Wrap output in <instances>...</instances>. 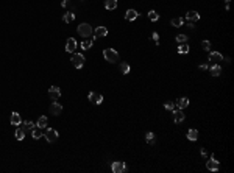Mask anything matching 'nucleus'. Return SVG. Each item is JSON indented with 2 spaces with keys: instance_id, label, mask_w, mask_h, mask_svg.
Masks as SVG:
<instances>
[{
  "instance_id": "f257e3e1",
  "label": "nucleus",
  "mask_w": 234,
  "mask_h": 173,
  "mask_svg": "<svg viewBox=\"0 0 234 173\" xmlns=\"http://www.w3.org/2000/svg\"><path fill=\"white\" fill-rule=\"evenodd\" d=\"M76 31H78V34L81 36V38H84V39L91 38L92 33H94L92 27L89 25V24H80V25H78V28H76Z\"/></svg>"
},
{
  "instance_id": "f03ea898",
  "label": "nucleus",
  "mask_w": 234,
  "mask_h": 173,
  "mask_svg": "<svg viewBox=\"0 0 234 173\" xmlns=\"http://www.w3.org/2000/svg\"><path fill=\"white\" fill-rule=\"evenodd\" d=\"M103 56H105V60L108 62H117L119 61V53H117L116 50H112V48L103 50Z\"/></svg>"
},
{
  "instance_id": "7ed1b4c3",
  "label": "nucleus",
  "mask_w": 234,
  "mask_h": 173,
  "mask_svg": "<svg viewBox=\"0 0 234 173\" xmlns=\"http://www.w3.org/2000/svg\"><path fill=\"white\" fill-rule=\"evenodd\" d=\"M72 64H74L75 69H81L84 64V56L81 53H74L72 55Z\"/></svg>"
},
{
  "instance_id": "20e7f679",
  "label": "nucleus",
  "mask_w": 234,
  "mask_h": 173,
  "mask_svg": "<svg viewBox=\"0 0 234 173\" xmlns=\"http://www.w3.org/2000/svg\"><path fill=\"white\" fill-rule=\"evenodd\" d=\"M44 137H46L48 142H56L58 140V131L56 130H53V128H48V130H46V134H44Z\"/></svg>"
},
{
  "instance_id": "39448f33",
  "label": "nucleus",
  "mask_w": 234,
  "mask_h": 173,
  "mask_svg": "<svg viewBox=\"0 0 234 173\" xmlns=\"http://www.w3.org/2000/svg\"><path fill=\"white\" fill-rule=\"evenodd\" d=\"M111 170L114 173H123V172H127V165L120 161H116V162L111 164Z\"/></svg>"
},
{
  "instance_id": "423d86ee",
  "label": "nucleus",
  "mask_w": 234,
  "mask_h": 173,
  "mask_svg": "<svg viewBox=\"0 0 234 173\" xmlns=\"http://www.w3.org/2000/svg\"><path fill=\"white\" fill-rule=\"evenodd\" d=\"M223 61V55L219 52H209V62L212 64H219V62Z\"/></svg>"
},
{
  "instance_id": "0eeeda50",
  "label": "nucleus",
  "mask_w": 234,
  "mask_h": 173,
  "mask_svg": "<svg viewBox=\"0 0 234 173\" xmlns=\"http://www.w3.org/2000/svg\"><path fill=\"white\" fill-rule=\"evenodd\" d=\"M48 95H50V98L53 100V102H56V100L61 97V90H60V88H58V86H52V88L48 89Z\"/></svg>"
},
{
  "instance_id": "6e6552de",
  "label": "nucleus",
  "mask_w": 234,
  "mask_h": 173,
  "mask_svg": "<svg viewBox=\"0 0 234 173\" xmlns=\"http://www.w3.org/2000/svg\"><path fill=\"white\" fill-rule=\"evenodd\" d=\"M206 167H208V170H211V172H215V170H219V167H220V164H219V161L215 159L214 156L212 158H209V161L206 162Z\"/></svg>"
},
{
  "instance_id": "1a4fd4ad",
  "label": "nucleus",
  "mask_w": 234,
  "mask_h": 173,
  "mask_svg": "<svg viewBox=\"0 0 234 173\" xmlns=\"http://www.w3.org/2000/svg\"><path fill=\"white\" fill-rule=\"evenodd\" d=\"M173 120H175V123H183L184 122V112H181V109H173Z\"/></svg>"
},
{
  "instance_id": "9d476101",
  "label": "nucleus",
  "mask_w": 234,
  "mask_h": 173,
  "mask_svg": "<svg viewBox=\"0 0 234 173\" xmlns=\"http://www.w3.org/2000/svg\"><path fill=\"white\" fill-rule=\"evenodd\" d=\"M76 45H78V44H76V41L74 38H69V39H67V42H66V50L69 53H75Z\"/></svg>"
},
{
  "instance_id": "9b49d317",
  "label": "nucleus",
  "mask_w": 234,
  "mask_h": 173,
  "mask_svg": "<svg viewBox=\"0 0 234 173\" xmlns=\"http://www.w3.org/2000/svg\"><path fill=\"white\" fill-rule=\"evenodd\" d=\"M50 112H52V116H60V114L62 112V106L58 102H53L50 104Z\"/></svg>"
},
{
  "instance_id": "f8f14e48",
  "label": "nucleus",
  "mask_w": 234,
  "mask_h": 173,
  "mask_svg": "<svg viewBox=\"0 0 234 173\" xmlns=\"http://www.w3.org/2000/svg\"><path fill=\"white\" fill-rule=\"evenodd\" d=\"M94 34H95V38H105V36L108 34V28H106V27H103V25H100V27H97V28H95Z\"/></svg>"
},
{
  "instance_id": "ddd939ff",
  "label": "nucleus",
  "mask_w": 234,
  "mask_h": 173,
  "mask_svg": "<svg viewBox=\"0 0 234 173\" xmlns=\"http://www.w3.org/2000/svg\"><path fill=\"white\" fill-rule=\"evenodd\" d=\"M89 100H91L92 103H95V104H100L103 102V95L97 94V92H91L89 94Z\"/></svg>"
},
{
  "instance_id": "4468645a",
  "label": "nucleus",
  "mask_w": 234,
  "mask_h": 173,
  "mask_svg": "<svg viewBox=\"0 0 234 173\" xmlns=\"http://www.w3.org/2000/svg\"><path fill=\"white\" fill-rule=\"evenodd\" d=\"M137 17H139V13H137L136 10H128L127 13H125V19L130 20V22H131V20H136Z\"/></svg>"
},
{
  "instance_id": "2eb2a0df",
  "label": "nucleus",
  "mask_w": 234,
  "mask_h": 173,
  "mask_svg": "<svg viewBox=\"0 0 234 173\" xmlns=\"http://www.w3.org/2000/svg\"><path fill=\"white\" fill-rule=\"evenodd\" d=\"M186 19L189 20V22H197V20H200V14L197 11H189L187 14H186Z\"/></svg>"
},
{
  "instance_id": "dca6fc26",
  "label": "nucleus",
  "mask_w": 234,
  "mask_h": 173,
  "mask_svg": "<svg viewBox=\"0 0 234 173\" xmlns=\"http://www.w3.org/2000/svg\"><path fill=\"white\" fill-rule=\"evenodd\" d=\"M208 69H209L212 76H219L220 74H222V67H220V64H212L211 67H208Z\"/></svg>"
},
{
  "instance_id": "f3484780",
  "label": "nucleus",
  "mask_w": 234,
  "mask_h": 173,
  "mask_svg": "<svg viewBox=\"0 0 234 173\" xmlns=\"http://www.w3.org/2000/svg\"><path fill=\"white\" fill-rule=\"evenodd\" d=\"M177 106H178V109H184V108H187V106H189V98H187V97H181V98H178V100H177Z\"/></svg>"
},
{
  "instance_id": "a211bd4d",
  "label": "nucleus",
  "mask_w": 234,
  "mask_h": 173,
  "mask_svg": "<svg viewBox=\"0 0 234 173\" xmlns=\"http://www.w3.org/2000/svg\"><path fill=\"white\" fill-rule=\"evenodd\" d=\"M72 20H75V13L74 11H67L64 16H62V22H66V24H70Z\"/></svg>"
},
{
  "instance_id": "6ab92c4d",
  "label": "nucleus",
  "mask_w": 234,
  "mask_h": 173,
  "mask_svg": "<svg viewBox=\"0 0 234 173\" xmlns=\"http://www.w3.org/2000/svg\"><path fill=\"white\" fill-rule=\"evenodd\" d=\"M20 123H22V119H20L19 112H13V114H11V125L17 126V125H20Z\"/></svg>"
},
{
  "instance_id": "aec40b11",
  "label": "nucleus",
  "mask_w": 234,
  "mask_h": 173,
  "mask_svg": "<svg viewBox=\"0 0 234 173\" xmlns=\"http://www.w3.org/2000/svg\"><path fill=\"white\" fill-rule=\"evenodd\" d=\"M187 139L191 140V142H195V140L198 139V131L193 130V128L189 130V131H187Z\"/></svg>"
},
{
  "instance_id": "412c9836",
  "label": "nucleus",
  "mask_w": 234,
  "mask_h": 173,
  "mask_svg": "<svg viewBox=\"0 0 234 173\" xmlns=\"http://www.w3.org/2000/svg\"><path fill=\"white\" fill-rule=\"evenodd\" d=\"M31 136H33V139H36V140H38L39 137H42L41 128H39V126H34V128L31 130Z\"/></svg>"
},
{
  "instance_id": "4be33fe9",
  "label": "nucleus",
  "mask_w": 234,
  "mask_h": 173,
  "mask_svg": "<svg viewBox=\"0 0 234 173\" xmlns=\"http://www.w3.org/2000/svg\"><path fill=\"white\" fill-rule=\"evenodd\" d=\"M106 10H116L117 8V0H105Z\"/></svg>"
},
{
  "instance_id": "5701e85b",
  "label": "nucleus",
  "mask_w": 234,
  "mask_h": 173,
  "mask_svg": "<svg viewBox=\"0 0 234 173\" xmlns=\"http://www.w3.org/2000/svg\"><path fill=\"white\" fill-rule=\"evenodd\" d=\"M94 39H95V38H94ZM94 39H84L83 42H81V48H83V50H89V48L92 47Z\"/></svg>"
},
{
  "instance_id": "b1692460",
  "label": "nucleus",
  "mask_w": 234,
  "mask_h": 173,
  "mask_svg": "<svg viewBox=\"0 0 234 173\" xmlns=\"http://www.w3.org/2000/svg\"><path fill=\"white\" fill-rule=\"evenodd\" d=\"M33 128H34V123H33V122H31V120H27L25 123L22 125V130H24L25 133H27V131H31Z\"/></svg>"
},
{
  "instance_id": "393cba45",
  "label": "nucleus",
  "mask_w": 234,
  "mask_h": 173,
  "mask_svg": "<svg viewBox=\"0 0 234 173\" xmlns=\"http://www.w3.org/2000/svg\"><path fill=\"white\" fill-rule=\"evenodd\" d=\"M170 24H172L173 27H183V24H184V19H183V17H175V19H172V20H170Z\"/></svg>"
},
{
  "instance_id": "a878e982",
  "label": "nucleus",
  "mask_w": 234,
  "mask_h": 173,
  "mask_svg": "<svg viewBox=\"0 0 234 173\" xmlns=\"http://www.w3.org/2000/svg\"><path fill=\"white\" fill-rule=\"evenodd\" d=\"M38 126H39L41 130L47 126V117H46V116H41V117L38 119Z\"/></svg>"
},
{
  "instance_id": "bb28decb",
  "label": "nucleus",
  "mask_w": 234,
  "mask_h": 173,
  "mask_svg": "<svg viewBox=\"0 0 234 173\" xmlns=\"http://www.w3.org/2000/svg\"><path fill=\"white\" fill-rule=\"evenodd\" d=\"M14 136H16L17 140H24V137H25V131L22 130V128H17L16 133H14Z\"/></svg>"
},
{
  "instance_id": "cd10ccee",
  "label": "nucleus",
  "mask_w": 234,
  "mask_h": 173,
  "mask_svg": "<svg viewBox=\"0 0 234 173\" xmlns=\"http://www.w3.org/2000/svg\"><path fill=\"white\" fill-rule=\"evenodd\" d=\"M178 53H181V55L189 53V45H187V42H186V44H179V47H178Z\"/></svg>"
},
{
  "instance_id": "c85d7f7f",
  "label": "nucleus",
  "mask_w": 234,
  "mask_h": 173,
  "mask_svg": "<svg viewBox=\"0 0 234 173\" xmlns=\"http://www.w3.org/2000/svg\"><path fill=\"white\" fill-rule=\"evenodd\" d=\"M148 19H150L151 22H156V20H158L159 19V14H158V13H156V11H150V13H148Z\"/></svg>"
},
{
  "instance_id": "c756f323",
  "label": "nucleus",
  "mask_w": 234,
  "mask_h": 173,
  "mask_svg": "<svg viewBox=\"0 0 234 173\" xmlns=\"http://www.w3.org/2000/svg\"><path fill=\"white\" fill-rule=\"evenodd\" d=\"M175 39H177V42H179V44H186L189 38H187V34H178Z\"/></svg>"
},
{
  "instance_id": "7c9ffc66",
  "label": "nucleus",
  "mask_w": 234,
  "mask_h": 173,
  "mask_svg": "<svg viewBox=\"0 0 234 173\" xmlns=\"http://www.w3.org/2000/svg\"><path fill=\"white\" fill-rule=\"evenodd\" d=\"M120 70H122L123 75H127L130 72V64H128V62H122V64H120Z\"/></svg>"
},
{
  "instance_id": "2f4dec72",
  "label": "nucleus",
  "mask_w": 234,
  "mask_h": 173,
  "mask_svg": "<svg viewBox=\"0 0 234 173\" xmlns=\"http://www.w3.org/2000/svg\"><path fill=\"white\" fill-rule=\"evenodd\" d=\"M145 140L148 144H155V133H147L145 134Z\"/></svg>"
},
{
  "instance_id": "473e14b6",
  "label": "nucleus",
  "mask_w": 234,
  "mask_h": 173,
  "mask_svg": "<svg viewBox=\"0 0 234 173\" xmlns=\"http://www.w3.org/2000/svg\"><path fill=\"white\" fill-rule=\"evenodd\" d=\"M201 47H203L206 52H211V48H212V44H211L209 41H203V42H201Z\"/></svg>"
},
{
  "instance_id": "72a5a7b5",
  "label": "nucleus",
  "mask_w": 234,
  "mask_h": 173,
  "mask_svg": "<svg viewBox=\"0 0 234 173\" xmlns=\"http://www.w3.org/2000/svg\"><path fill=\"white\" fill-rule=\"evenodd\" d=\"M164 108L167 109V111H173V109H175V104H173L172 102H167V103L164 104Z\"/></svg>"
},
{
  "instance_id": "f704fd0d",
  "label": "nucleus",
  "mask_w": 234,
  "mask_h": 173,
  "mask_svg": "<svg viewBox=\"0 0 234 173\" xmlns=\"http://www.w3.org/2000/svg\"><path fill=\"white\" fill-rule=\"evenodd\" d=\"M151 39H153V41H156V44H159V34L156 33V31L151 34Z\"/></svg>"
},
{
  "instance_id": "c9c22d12",
  "label": "nucleus",
  "mask_w": 234,
  "mask_h": 173,
  "mask_svg": "<svg viewBox=\"0 0 234 173\" xmlns=\"http://www.w3.org/2000/svg\"><path fill=\"white\" fill-rule=\"evenodd\" d=\"M61 5H62V8H67V6L70 5V0H62V3H61Z\"/></svg>"
},
{
  "instance_id": "e433bc0d",
  "label": "nucleus",
  "mask_w": 234,
  "mask_h": 173,
  "mask_svg": "<svg viewBox=\"0 0 234 173\" xmlns=\"http://www.w3.org/2000/svg\"><path fill=\"white\" fill-rule=\"evenodd\" d=\"M200 70H208V64H206V62H205V64H201V66H200Z\"/></svg>"
},
{
  "instance_id": "4c0bfd02",
  "label": "nucleus",
  "mask_w": 234,
  "mask_h": 173,
  "mask_svg": "<svg viewBox=\"0 0 234 173\" xmlns=\"http://www.w3.org/2000/svg\"><path fill=\"white\" fill-rule=\"evenodd\" d=\"M229 2H231V0H225V3H229Z\"/></svg>"
}]
</instances>
